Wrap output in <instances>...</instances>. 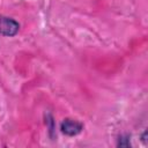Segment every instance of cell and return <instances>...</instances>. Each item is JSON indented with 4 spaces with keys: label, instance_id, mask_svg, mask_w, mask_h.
Listing matches in <instances>:
<instances>
[{
    "label": "cell",
    "instance_id": "obj_3",
    "mask_svg": "<svg viewBox=\"0 0 148 148\" xmlns=\"http://www.w3.org/2000/svg\"><path fill=\"white\" fill-rule=\"evenodd\" d=\"M118 147H130L131 146V141H130V135L128 134H121L118 136V142H117Z\"/></svg>",
    "mask_w": 148,
    "mask_h": 148
},
{
    "label": "cell",
    "instance_id": "obj_1",
    "mask_svg": "<svg viewBox=\"0 0 148 148\" xmlns=\"http://www.w3.org/2000/svg\"><path fill=\"white\" fill-rule=\"evenodd\" d=\"M20 30V23L8 16H0V35L5 37H14Z\"/></svg>",
    "mask_w": 148,
    "mask_h": 148
},
{
    "label": "cell",
    "instance_id": "obj_2",
    "mask_svg": "<svg viewBox=\"0 0 148 148\" xmlns=\"http://www.w3.org/2000/svg\"><path fill=\"white\" fill-rule=\"evenodd\" d=\"M83 130V124L72 118H66L60 124V131L67 136H75L80 134Z\"/></svg>",
    "mask_w": 148,
    "mask_h": 148
}]
</instances>
